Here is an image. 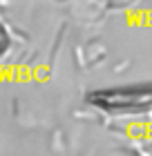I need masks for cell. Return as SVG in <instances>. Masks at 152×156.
I'll list each match as a JSON object with an SVG mask.
<instances>
[{"mask_svg":"<svg viewBox=\"0 0 152 156\" xmlns=\"http://www.w3.org/2000/svg\"><path fill=\"white\" fill-rule=\"evenodd\" d=\"M9 47H11V34H9V29H7V25L0 20V58L7 56Z\"/></svg>","mask_w":152,"mask_h":156,"instance_id":"obj_1","label":"cell"}]
</instances>
